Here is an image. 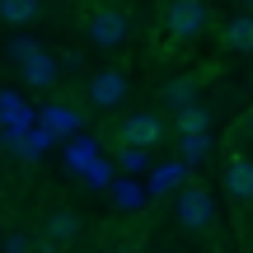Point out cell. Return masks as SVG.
<instances>
[{"label": "cell", "mask_w": 253, "mask_h": 253, "mask_svg": "<svg viewBox=\"0 0 253 253\" xmlns=\"http://www.w3.org/2000/svg\"><path fill=\"white\" fill-rule=\"evenodd\" d=\"M19 75H24V84H33V89H47V84H56L61 66H56V56H52V52H38L33 61L19 66Z\"/></svg>", "instance_id": "cell-8"}, {"label": "cell", "mask_w": 253, "mask_h": 253, "mask_svg": "<svg viewBox=\"0 0 253 253\" xmlns=\"http://www.w3.org/2000/svg\"><path fill=\"white\" fill-rule=\"evenodd\" d=\"M71 164H75V169H89V164H94V141H89V136H75V141H71Z\"/></svg>", "instance_id": "cell-17"}, {"label": "cell", "mask_w": 253, "mask_h": 253, "mask_svg": "<svg viewBox=\"0 0 253 253\" xmlns=\"http://www.w3.org/2000/svg\"><path fill=\"white\" fill-rule=\"evenodd\" d=\"M84 33H89V42H99V47H118V42H126V33H131V19H126L122 9H94L89 24H84Z\"/></svg>", "instance_id": "cell-3"}, {"label": "cell", "mask_w": 253, "mask_h": 253, "mask_svg": "<svg viewBox=\"0 0 253 253\" xmlns=\"http://www.w3.org/2000/svg\"><path fill=\"white\" fill-rule=\"evenodd\" d=\"M118 136H122L126 150H150V145L164 136V122L155 118V113H131V118H122Z\"/></svg>", "instance_id": "cell-4"}, {"label": "cell", "mask_w": 253, "mask_h": 253, "mask_svg": "<svg viewBox=\"0 0 253 253\" xmlns=\"http://www.w3.org/2000/svg\"><path fill=\"white\" fill-rule=\"evenodd\" d=\"M239 136H249V141H253V108H249V118L239 122Z\"/></svg>", "instance_id": "cell-24"}, {"label": "cell", "mask_w": 253, "mask_h": 253, "mask_svg": "<svg viewBox=\"0 0 253 253\" xmlns=\"http://www.w3.org/2000/svg\"><path fill=\"white\" fill-rule=\"evenodd\" d=\"M211 155V136H183V160L188 164H202Z\"/></svg>", "instance_id": "cell-16"}, {"label": "cell", "mask_w": 253, "mask_h": 253, "mask_svg": "<svg viewBox=\"0 0 253 253\" xmlns=\"http://www.w3.org/2000/svg\"><path fill=\"white\" fill-rule=\"evenodd\" d=\"M52 145H56V136H52V131H42V126H33V131H28L24 141H19V155L38 160V155H42V150H52Z\"/></svg>", "instance_id": "cell-14"}, {"label": "cell", "mask_w": 253, "mask_h": 253, "mask_svg": "<svg viewBox=\"0 0 253 253\" xmlns=\"http://www.w3.org/2000/svg\"><path fill=\"white\" fill-rule=\"evenodd\" d=\"M178 136H207L211 126V108H202V103H188V108H178Z\"/></svg>", "instance_id": "cell-10"}, {"label": "cell", "mask_w": 253, "mask_h": 253, "mask_svg": "<svg viewBox=\"0 0 253 253\" xmlns=\"http://www.w3.org/2000/svg\"><path fill=\"white\" fill-rule=\"evenodd\" d=\"M118 202H122V207H136V202H141V192L126 188V183H118Z\"/></svg>", "instance_id": "cell-22"}, {"label": "cell", "mask_w": 253, "mask_h": 253, "mask_svg": "<svg viewBox=\"0 0 253 253\" xmlns=\"http://www.w3.org/2000/svg\"><path fill=\"white\" fill-rule=\"evenodd\" d=\"M164 24H169V33L178 38V42H188V38H197L202 28L211 24V9L207 5H192V0H178V5L164 9Z\"/></svg>", "instance_id": "cell-2"}, {"label": "cell", "mask_w": 253, "mask_h": 253, "mask_svg": "<svg viewBox=\"0 0 253 253\" xmlns=\"http://www.w3.org/2000/svg\"><path fill=\"white\" fill-rule=\"evenodd\" d=\"M38 52H42V47H38V42H33V38H28V33H24V38H14V42H9V56H14L19 66H24V61H33Z\"/></svg>", "instance_id": "cell-18"}, {"label": "cell", "mask_w": 253, "mask_h": 253, "mask_svg": "<svg viewBox=\"0 0 253 253\" xmlns=\"http://www.w3.org/2000/svg\"><path fill=\"white\" fill-rule=\"evenodd\" d=\"M118 253H136V249H118Z\"/></svg>", "instance_id": "cell-25"}, {"label": "cell", "mask_w": 253, "mask_h": 253, "mask_svg": "<svg viewBox=\"0 0 253 253\" xmlns=\"http://www.w3.org/2000/svg\"><path fill=\"white\" fill-rule=\"evenodd\" d=\"M126 99V75L122 71H99L89 80V103L94 108H113V103Z\"/></svg>", "instance_id": "cell-5"}, {"label": "cell", "mask_w": 253, "mask_h": 253, "mask_svg": "<svg viewBox=\"0 0 253 253\" xmlns=\"http://www.w3.org/2000/svg\"><path fill=\"white\" fill-rule=\"evenodd\" d=\"M38 126L52 136H75V126H80V113L71 108V103H47L42 113H38Z\"/></svg>", "instance_id": "cell-7"}, {"label": "cell", "mask_w": 253, "mask_h": 253, "mask_svg": "<svg viewBox=\"0 0 253 253\" xmlns=\"http://www.w3.org/2000/svg\"><path fill=\"white\" fill-rule=\"evenodd\" d=\"M118 164L126 173H141L145 164H150V150H118Z\"/></svg>", "instance_id": "cell-19"}, {"label": "cell", "mask_w": 253, "mask_h": 253, "mask_svg": "<svg viewBox=\"0 0 253 253\" xmlns=\"http://www.w3.org/2000/svg\"><path fill=\"white\" fill-rule=\"evenodd\" d=\"M164 103L169 108H188V103H197V75H178V80L164 84Z\"/></svg>", "instance_id": "cell-11"}, {"label": "cell", "mask_w": 253, "mask_h": 253, "mask_svg": "<svg viewBox=\"0 0 253 253\" xmlns=\"http://www.w3.org/2000/svg\"><path fill=\"white\" fill-rule=\"evenodd\" d=\"M225 47H235V52H253V14H230L225 24Z\"/></svg>", "instance_id": "cell-9"}, {"label": "cell", "mask_w": 253, "mask_h": 253, "mask_svg": "<svg viewBox=\"0 0 253 253\" xmlns=\"http://www.w3.org/2000/svg\"><path fill=\"white\" fill-rule=\"evenodd\" d=\"M38 14H42V9H38L33 0H5V5H0V19H5V24H33Z\"/></svg>", "instance_id": "cell-12"}, {"label": "cell", "mask_w": 253, "mask_h": 253, "mask_svg": "<svg viewBox=\"0 0 253 253\" xmlns=\"http://www.w3.org/2000/svg\"><path fill=\"white\" fill-rule=\"evenodd\" d=\"M89 188H108V164H89Z\"/></svg>", "instance_id": "cell-21"}, {"label": "cell", "mask_w": 253, "mask_h": 253, "mask_svg": "<svg viewBox=\"0 0 253 253\" xmlns=\"http://www.w3.org/2000/svg\"><path fill=\"white\" fill-rule=\"evenodd\" d=\"M71 235H75V216L71 211H52V216H47V239H52V249L66 244Z\"/></svg>", "instance_id": "cell-13"}, {"label": "cell", "mask_w": 253, "mask_h": 253, "mask_svg": "<svg viewBox=\"0 0 253 253\" xmlns=\"http://www.w3.org/2000/svg\"><path fill=\"white\" fill-rule=\"evenodd\" d=\"M178 183H183V164H160L150 173V192H173Z\"/></svg>", "instance_id": "cell-15"}, {"label": "cell", "mask_w": 253, "mask_h": 253, "mask_svg": "<svg viewBox=\"0 0 253 253\" xmlns=\"http://www.w3.org/2000/svg\"><path fill=\"white\" fill-rule=\"evenodd\" d=\"M19 108H24V103H19V94H9V89H0V126H5L9 118H14Z\"/></svg>", "instance_id": "cell-20"}, {"label": "cell", "mask_w": 253, "mask_h": 253, "mask_svg": "<svg viewBox=\"0 0 253 253\" xmlns=\"http://www.w3.org/2000/svg\"><path fill=\"white\" fill-rule=\"evenodd\" d=\"M178 220L183 230H192V235H202V230H211V220H216V202H211L207 188H183L178 192Z\"/></svg>", "instance_id": "cell-1"}, {"label": "cell", "mask_w": 253, "mask_h": 253, "mask_svg": "<svg viewBox=\"0 0 253 253\" xmlns=\"http://www.w3.org/2000/svg\"><path fill=\"white\" fill-rule=\"evenodd\" d=\"M225 192L235 202H253V160L235 155V160L225 164Z\"/></svg>", "instance_id": "cell-6"}, {"label": "cell", "mask_w": 253, "mask_h": 253, "mask_svg": "<svg viewBox=\"0 0 253 253\" xmlns=\"http://www.w3.org/2000/svg\"><path fill=\"white\" fill-rule=\"evenodd\" d=\"M5 253H28V239L24 235H9L5 239Z\"/></svg>", "instance_id": "cell-23"}, {"label": "cell", "mask_w": 253, "mask_h": 253, "mask_svg": "<svg viewBox=\"0 0 253 253\" xmlns=\"http://www.w3.org/2000/svg\"><path fill=\"white\" fill-rule=\"evenodd\" d=\"M160 253H173V249H160Z\"/></svg>", "instance_id": "cell-26"}]
</instances>
